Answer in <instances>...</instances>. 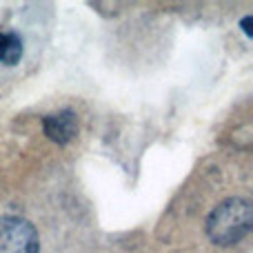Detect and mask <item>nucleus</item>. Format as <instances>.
<instances>
[{
  "label": "nucleus",
  "mask_w": 253,
  "mask_h": 253,
  "mask_svg": "<svg viewBox=\"0 0 253 253\" xmlns=\"http://www.w3.org/2000/svg\"><path fill=\"white\" fill-rule=\"evenodd\" d=\"M211 205L200 207V238L215 249H231L249 238L253 200L249 184L236 191L209 196Z\"/></svg>",
  "instance_id": "1"
},
{
  "label": "nucleus",
  "mask_w": 253,
  "mask_h": 253,
  "mask_svg": "<svg viewBox=\"0 0 253 253\" xmlns=\"http://www.w3.org/2000/svg\"><path fill=\"white\" fill-rule=\"evenodd\" d=\"M42 129H44V135H49L53 142L67 144L69 140L76 138V131H78L76 114L65 109V111H60V114L47 116V118L42 120Z\"/></svg>",
  "instance_id": "3"
},
{
  "label": "nucleus",
  "mask_w": 253,
  "mask_h": 253,
  "mask_svg": "<svg viewBox=\"0 0 253 253\" xmlns=\"http://www.w3.org/2000/svg\"><path fill=\"white\" fill-rule=\"evenodd\" d=\"M242 27H245V34H247V36H251V29H249V27H251V18H249V16H247L245 20H242Z\"/></svg>",
  "instance_id": "5"
},
{
  "label": "nucleus",
  "mask_w": 253,
  "mask_h": 253,
  "mask_svg": "<svg viewBox=\"0 0 253 253\" xmlns=\"http://www.w3.org/2000/svg\"><path fill=\"white\" fill-rule=\"evenodd\" d=\"M40 229L25 215H0V253H40Z\"/></svg>",
  "instance_id": "2"
},
{
  "label": "nucleus",
  "mask_w": 253,
  "mask_h": 253,
  "mask_svg": "<svg viewBox=\"0 0 253 253\" xmlns=\"http://www.w3.org/2000/svg\"><path fill=\"white\" fill-rule=\"evenodd\" d=\"M22 58V40L18 34L0 31V62L2 65H18Z\"/></svg>",
  "instance_id": "4"
}]
</instances>
